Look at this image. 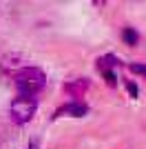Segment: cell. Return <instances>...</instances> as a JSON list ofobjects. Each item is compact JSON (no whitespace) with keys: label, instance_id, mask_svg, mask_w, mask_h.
<instances>
[{"label":"cell","instance_id":"obj_5","mask_svg":"<svg viewBox=\"0 0 146 149\" xmlns=\"http://www.w3.org/2000/svg\"><path fill=\"white\" fill-rule=\"evenodd\" d=\"M89 78H78V80H71V82H67L64 85V93H69V96H73V98H82L86 93V89H89Z\"/></svg>","mask_w":146,"mask_h":149},{"label":"cell","instance_id":"obj_2","mask_svg":"<svg viewBox=\"0 0 146 149\" xmlns=\"http://www.w3.org/2000/svg\"><path fill=\"white\" fill-rule=\"evenodd\" d=\"M38 111L36 98H27V96H18L9 107V118L16 125H27Z\"/></svg>","mask_w":146,"mask_h":149},{"label":"cell","instance_id":"obj_3","mask_svg":"<svg viewBox=\"0 0 146 149\" xmlns=\"http://www.w3.org/2000/svg\"><path fill=\"white\" fill-rule=\"evenodd\" d=\"M27 67V58L22 56V54H7V56H2V60H0V69H2V74L5 76H16L18 71H22V69Z\"/></svg>","mask_w":146,"mask_h":149},{"label":"cell","instance_id":"obj_8","mask_svg":"<svg viewBox=\"0 0 146 149\" xmlns=\"http://www.w3.org/2000/svg\"><path fill=\"white\" fill-rule=\"evenodd\" d=\"M128 71H133V74H137V76H146V65L133 62V65H128Z\"/></svg>","mask_w":146,"mask_h":149},{"label":"cell","instance_id":"obj_9","mask_svg":"<svg viewBox=\"0 0 146 149\" xmlns=\"http://www.w3.org/2000/svg\"><path fill=\"white\" fill-rule=\"evenodd\" d=\"M124 85H126V89H128V96H131V98H137V93H140L137 85H135L133 80H124Z\"/></svg>","mask_w":146,"mask_h":149},{"label":"cell","instance_id":"obj_7","mask_svg":"<svg viewBox=\"0 0 146 149\" xmlns=\"http://www.w3.org/2000/svg\"><path fill=\"white\" fill-rule=\"evenodd\" d=\"M122 40H124L128 47H135V45L140 42V33H137L133 27H124V29H122Z\"/></svg>","mask_w":146,"mask_h":149},{"label":"cell","instance_id":"obj_6","mask_svg":"<svg viewBox=\"0 0 146 149\" xmlns=\"http://www.w3.org/2000/svg\"><path fill=\"white\" fill-rule=\"evenodd\" d=\"M120 65V58L113 56V54H106V56H100L95 60V67L100 74H104V71H113V67H117Z\"/></svg>","mask_w":146,"mask_h":149},{"label":"cell","instance_id":"obj_11","mask_svg":"<svg viewBox=\"0 0 146 149\" xmlns=\"http://www.w3.org/2000/svg\"><path fill=\"white\" fill-rule=\"evenodd\" d=\"M24 149H40V147H38V145H36V143H31V145H29V147H24Z\"/></svg>","mask_w":146,"mask_h":149},{"label":"cell","instance_id":"obj_4","mask_svg":"<svg viewBox=\"0 0 146 149\" xmlns=\"http://www.w3.org/2000/svg\"><path fill=\"white\" fill-rule=\"evenodd\" d=\"M89 113V107L84 102H80V100H71L67 105H62L58 111H55V118H60V116H71V118H82Z\"/></svg>","mask_w":146,"mask_h":149},{"label":"cell","instance_id":"obj_1","mask_svg":"<svg viewBox=\"0 0 146 149\" xmlns=\"http://www.w3.org/2000/svg\"><path fill=\"white\" fill-rule=\"evenodd\" d=\"M47 85V74H44L40 67H33V65H27L22 71L13 76V87L18 91V96H27V98H33L36 93H40Z\"/></svg>","mask_w":146,"mask_h":149},{"label":"cell","instance_id":"obj_10","mask_svg":"<svg viewBox=\"0 0 146 149\" xmlns=\"http://www.w3.org/2000/svg\"><path fill=\"white\" fill-rule=\"evenodd\" d=\"M104 78H106V85L109 87H117V78L113 71H104Z\"/></svg>","mask_w":146,"mask_h":149}]
</instances>
